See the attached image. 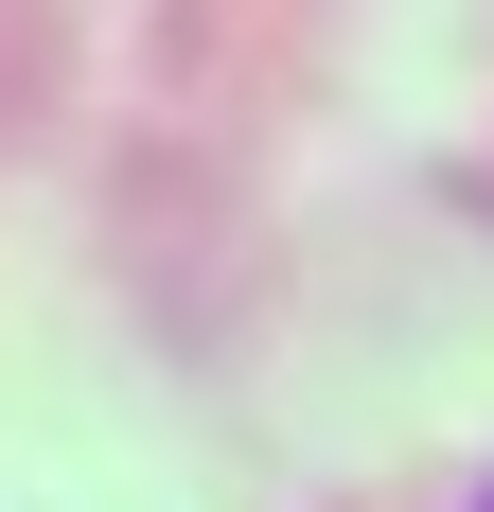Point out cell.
<instances>
[{
	"label": "cell",
	"mask_w": 494,
	"mask_h": 512,
	"mask_svg": "<svg viewBox=\"0 0 494 512\" xmlns=\"http://www.w3.org/2000/svg\"><path fill=\"white\" fill-rule=\"evenodd\" d=\"M477 512H494V495H477Z\"/></svg>",
	"instance_id": "cell-1"
}]
</instances>
